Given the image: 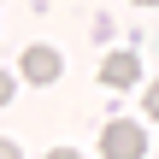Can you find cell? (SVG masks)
Masks as SVG:
<instances>
[{
    "mask_svg": "<svg viewBox=\"0 0 159 159\" xmlns=\"http://www.w3.org/2000/svg\"><path fill=\"white\" fill-rule=\"evenodd\" d=\"M100 153L106 159H142L148 153V130H142L136 118H112L106 136H100Z\"/></svg>",
    "mask_w": 159,
    "mask_h": 159,
    "instance_id": "6da1fadb",
    "label": "cell"
},
{
    "mask_svg": "<svg viewBox=\"0 0 159 159\" xmlns=\"http://www.w3.org/2000/svg\"><path fill=\"white\" fill-rule=\"evenodd\" d=\"M18 71H24L30 83H41V89H47V83H59V71H65V59H59L53 47H24V59H18Z\"/></svg>",
    "mask_w": 159,
    "mask_h": 159,
    "instance_id": "7a4b0ae2",
    "label": "cell"
},
{
    "mask_svg": "<svg viewBox=\"0 0 159 159\" xmlns=\"http://www.w3.org/2000/svg\"><path fill=\"white\" fill-rule=\"evenodd\" d=\"M100 83H106V89H136V83H142V53H130V47L112 53V59L100 65Z\"/></svg>",
    "mask_w": 159,
    "mask_h": 159,
    "instance_id": "3957f363",
    "label": "cell"
},
{
    "mask_svg": "<svg viewBox=\"0 0 159 159\" xmlns=\"http://www.w3.org/2000/svg\"><path fill=\"white\" fill-rule=\"evenodd\" d=\"M142 106H148V118H153V124H159V77H153V83H148V94H142Z\"/></svg>",
    "mask_w": 159,
    "mask_h": 159,
    "instance_id": "277c9868",
    "label": "cell"
},
{
    "mask_svg": "<svg viewBox=\"0 0 159 159\" xmlns=\"http://www.w3.org/2000/svg\"><path fill=\"white\" fill-rule=\"evenodd\" d=\"M136 6H159V0H136Z\"/></svg>",
    "mask_w": 159,
    "mask_h": 159,
    "instance_id": "5b68a950",
    "label": "cell"
}]
</instances>
